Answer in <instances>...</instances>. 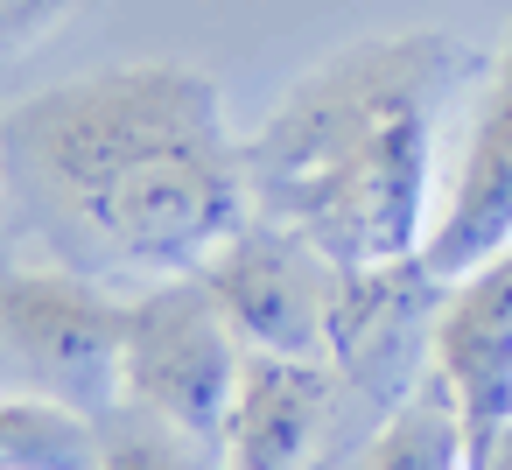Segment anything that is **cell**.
<instances>
[{"mask_svg": "<svg viewBox=\"0 0 512 470\" xmlns=\"http://www.w3.org/2000/svg\"><path fill=\"white\" fill-rule=\"evenodd\" d=\"M0 183L57 267L176 281L253 218L246 141L197 64L141 57L29 92L0 113Z\"/></svg>", "mask_w": 512, "mask_h": 470, "instance_id": "obj_1", "label": "cell"}, {"mask_svg": "<svg viewBox=\"0 0 512 470\" xmlns=\"http://www.w3.org/2000/svg\"><path fill=\"white\" fill-rule=\"evenodd\" d=\"M470 78L442 29L365 36L302 71L246 141L253 218L302 232L337 267L407 260L435 232V141Z\"/></svg>", "mask_w": 512, "mask_h": 470, "instance_id": "obj_2", "label": "cell"}, {"mask_svg": "<svg viewBox=\"0 0 512 470\" xmlns=\"http://www.w3.org/2000/svg\"><path fill=\"white\" fill-rule=\"evenodd\" d=\"M239 372H246V344L232 337L204 274L148 281L141 295H127V372H120V386H127L134 414L225 456Z\"/></svg>", "mask_w": 512, "mask_h": 470, "instance_id": "obj_3", "label": "cell"}, {"mask_svg": "<svg viewBox=\"0 0 512 470\" xmlns=\"http://www.w3.org/2000/svg\"><path fill=\"white\" fill-rule=\"evenodd\" d=\"M0 351L29 372V393L64 400L85 421L127 407V295L78 267H8L0 274Z\"/></svg>", "mask_w": 512, "mask_h": 470, "instance_id": "obj_4", "label": "cell"}, {"mask_svg": "<svg viewBox=\"0 0 512 470\" xmlns=\"http://www.w3.org/2000/svg\"><path fill=\"white\" fill-rule=\"evenodd\" d=\"M449 281L407 253V260H379V267H337V295H330V365L344 372V386L386 421L407 393L428 386L435 372V323H442Z\"/></svg>", "mask_w": 512, "mask_h": 470, "instance_id": "obj_5", "label": "cell"}, {"mask_svg": "<svg viewBox=\"0 0 512 470\" xmlns=\"http://www.w3.org/2000/svg\"><path fill=\"white\" fill-rule=\"evenodd\" d=\"M372 428L379 414L344 386L330 358L246 351L225 421V470H344Z\"/></svg>", "mask_w": 512, "mask_h": 470, "instance_id": "obj_6", "label": "cell"}, {"mask_svg": "<svg viewBox=\"0 0 512 470\" xmlns=\"http://www.w3.org/2000/svg\"><path fill=\"white\" fill-rule=\"evenodd\" d=\"M232 337L267 358H330L337 260L274 218H246L204 267Z\"/></svg>", "mask_w": 512, "mask_h": 470, "instance_id": "obj_7", "label": "cell"}, {"mask_svg": "<svg viewBox=\"0 0 512 470\" xmlns=\"http://www.w3.org/2000/svg\"><path fill=\"white\" fill-rule=\"evenodd\" d=\"M505 246H512V29H505L498 57L484 64L470 141H463L456 183H449V197L435 211V232H428L421 260L442 281H463L470 267H484Z\"/></svg>", "mask_w": 512, "mask_h": 470, "instance_id": "obj_8", "label": "cell"}, {"mask_svg": "<svg viewBox=\"0 0 512 470\" xmlns=\"http://www.w3.org/2000/svg\"><path fill=\"white\" fill-rule=\"evenodd\" d=\"M435 379L463 414V442L491 435L512 414V246L449 281L435 323Z\"/></svg>", "mask_w": 512, "mask_h": 470, "instance_id": "obj_9", "label": "cell"}, {"mask_svg": "<svg viewBox=\"0 0 512 470\" xmlns=\"http://www.w3.org/2000/svg\"><path fill=\"white\" fill-rule=\"evenodd\" d=\"M344 470H470V442H463V414L449 400V386L428 372L421 393H407Z\"/></svg>", "mask_w": 512, "mask_h": 470, "instance_id": "obj_10", "label": "cell"}, {"mask_svg": "<svg viewBox=\"0 0 512 470\" xmlns=\"http://www.w3.org/2000/svg\"><path fill=\"white\" fill-rule=\"evenodd\" d=\"M0 470H99V421L43 393H0Z\"/></svg>", "mask_w": 512, "mask_h": 470, "instance_id": "obj_11", "label": "cell"}, {"mask_svg": "<svg viewBox=\"0 0 512 470\" xmlns=\"http://www.w3.org/2000/svg\"><path fill=\"white\" fill-rule=\"evenodd\" d=\"M99 470H225V456L134 414V407H120L99 421Z\"/></svg>", "mask_w": 512, "mask_h": 470, "instance_id": "obj_12", "label": "cell"}, {"mask_svg": "<svg viewBox=\"0 0 512 470\" xmlns=\"http://www.w3.org/2000/svg\"><path fill=\"white\" fill-rule=\"evenodd\" d=\"M78 15H85V0H0V71L50 50Z\"/></svg>", "mask_w": 512, "mask_h": 470, "instance_id": "obj_13", "label": "cell"}, {"mask_svg": "<svg viewBox=\"0 0 512 470\" xmlns=\"http://www.w3.org/2000/svg\"><path fill=\"white\" fill-rule=\"evenodd\" d=\"M470 470H512V414H505L491 435L470 442Z\"/></svg>", "mask_w": 512, "mask_h": 470, "instance_id": "obj_14", "label": "cell"}]
</instances>
